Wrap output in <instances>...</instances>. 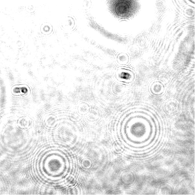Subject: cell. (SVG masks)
Masks as SVG:
<instances>
[{
  "label": "cell",
  "instance_id": "cell-1",
  "mask_svg": "<svg viewBox=\"0 0 195 195\" xmlns=\"http://www.w3.org/2000/svg\"><path fill=\"white\" fill-rule=\"evenodd\" d=\"M113 7L118 15L128 17L134 11L135 5L134 0H114Z\"/></svg>",
  "mask_w": 195,
  "mask_h": 195
},
{
  "label": "cell",
  "instance_id": "cell-2",
  "mask_svg": "<svg viewBox=\"0 0 195 195\" xmlns=\"http://www.w3.org/2000/svg\"><path fill=\"white\" fill-rule=\"evenodd\" d=\"M62 27L66 29H71L75 25V21L72 17H66L62 22Z\"/></svg>",
  "mask_w": 195,
  "mask_h": 195
},
{
  "label": "cell",
  "instance_id": "cell-3",
  "mask_svg": "<svg viewBox=\"0 0 195 195\" xmlns=\"http://www.w3.org/2000/svg\"><path fill=\"white\" fill-rule=\"evenodd\" d=\"M42 30L47 33H51L52 31V27L50 24L46 23L42 25Z\"/></svg>",
  "mask_w": 195,
  "mask_h": 195
},
{
  "label": "cell",
  "instance_id": "cell-4",
  "mask_svg": "<svg viewBox=\"0 0 195 195\" xmlns=\"http://www.w3.org/2000/svg\"><path fill=\"white\" fill-rule=\"evenodd\" d=\"M91 5L90 0H84L83 3V7L85 9H87L90 8Z\"/></svg>",
  "mask_w": 195,
  "mask_h": 195
}]
</instances>
